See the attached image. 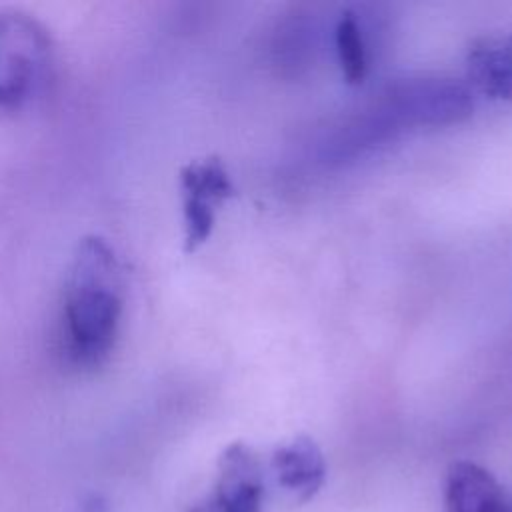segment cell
I'll return each instance as SVG.
<instances>
[{
  "instance_id": "obj_1",
  "label": "cell",
  "mask_w": 512,
  "mask_h": 512,
  "mask_svg": "<svg viewBox=\"0 0 512 512\" xmlns=\"http://www.w3.org/2000/svg\"><path fill=\"white\" fill-rule=\"evenodd\" d=\"M124 268L100 236H84L70 260L58 312V352L78 372L102 368L124 316Z\"/></svg>"
},
{
  "instance_id": "obj_2",
  "label": "cell",
  "mask_w": 512,
  "mask_h": 512,
  "mask_svg": "<svg viewBox=\"0 0 512 512\" xmlns=\"http://www.w3.org/2000/svg\"><path fill=\"white\" fill-rule=\"evenodd\" d=\"M54 46L30 14L0 12V108H20L40 96L52 76Z\"/></svg>"
},
{
  "instance_id": "obj_3",
  "label": "cell",
  "mask_w": 512,
  "mask_h": 512,
  "mask_svg": "<svg viewBox=\"0 0 512 512\" xmlns=\"http://www.w3.org/2000/svg\"><path fill=\"white\" fill-rule=\"evenodd\" d=\"M474 110L470 88L454 78H406L392 84L374 114L392 134L406 126H448Z\"/></svg>"
},
{
  "instance_id": "obj_4",
  "label": "cell",
  "mask_w": 512,
  "mask_h": 512,
  "mask_svg": "<svg viewBox=\"0 0 512 512\" xmlns=\"http://www.w3.org/2000/svg\"><path fill=\"white\" fill-rule=\"evenodd\" d=\"M266 472L246 442L228 444L216 464L210 490L188 512H264Z\"/></svg>"
},
{
  "instance_id": "obj_5",
  "label": "cell",
  "mask_w": 512,
  "mask_h": 512,
  "mask_svg": "<svg viewBox=\"0 0 512 512\" xmlns=\"http://www.w3.org/2000/svg\"><path fill=\"white\" fill-rule=\"evenodd\" d=\"M184 250L194 252L212 234L218 206L234 196V184L220 158L192 160L180 170Z\"/></svg>"
},
{
  "instance_id": "obj_6",
  "label": "cell",
  "mask_w": 512,
  "mask_h": 512,
  "mask_svg": "<svg viewBox=\"0 0 512 512\" xmlns=\"http://www.w3.org/2000/svg\"><path fill=\"white\" fill-rule=\"evenodd\" d=\"M270 476L292 504L310 502L326 482V460L314 438L294 436L270 456Z\"/></svg>"
},
{
  "instance_id": "obj_7",
  "label": "cell",
  "mask_w": 512,
  "mask_h": 512,
  "mask_svg": "<svg viewBox=\"0 0 512 512\" xmlns=\"http://www.w3.org/2000/svg\"><path fill=\"white\" fill-rule=\"evenodd\" d=\"M442 512H512V494L484 466L456 460L444 478Z\"/></svg>"
},
{
  "instance_id": "obj_8",
  "label": "cell",
  "mask_w": 512,
  "mask_h": 512,
  "mask_svg": "<svg viewBox=\"0 0 512 512\" xmlns=\"http://www.w3.org/2000/svg\"><path fill=\"white\" fill-rule=\"evenodd\" d=\"M468 74L490 98L512 100V54L504 40H486L470 50Z\"/></svg>"
},
{
  "instance_id": "obj_9",
  "label": "cell",
  "mask_w": 512,
  "mask_h": 512,
  "mask_svg": "<svg viewBox=\"0 0 512 512\" xmlns=\"http://www.w3.org/2000/svg\"><path fill=\"white\" fill-rule=\"evenodd\" d=\"M336 54L338 64L344 80L352 86L362 84L368 72V60H366V44L362 36V28L358 24L356 14L344 12L336 24Z\"/></svg>"
}]
</instances>
